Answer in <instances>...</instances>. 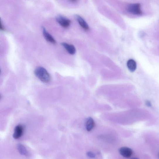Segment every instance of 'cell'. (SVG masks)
<instances>
[{
  "mask_svg": "<svg viewBox=\"0 0 159 159\" xmlns=\"http://www.w3.org/2000/svg\"><path fill=\"white\" fill-rule=\"evenodd\" d=\"M120 154L125 158H130L133 153L132 150L131 148L126 147H121L119 149Z\"/></svg>",
  "mask_w": 159,
  "mask_h": 159,
  "instance_id": "5",
  "label": "cell"
},
{
  "mask_svg": "<svg viewBox=\"0 0 159 159\" xmlns=\"http://www.w3.org/2000/svg\"><path fill=\"white\" fill-rule=\"evenodd\" d=\"M56 20L61 26L64 28H67L69 26L71 20L61 15H58L56 18Z\"/></svg>",
  "mask_w": 159,
  "mask_h": 159,
  "instance_id": "3",
  "label": "cell"
},
{
  "mask_svg": "<svg viewBox=\"0 0 159 159\" xmlns=\"http://www.w3.org/2000/svg\"><path fill=\"white\" fill-rule=\"evenodd\" d=\"M75 18L82 28L86 31H88L89 30L88 24L83 18L77 15H75Z\"/></svg>",
  "mask_w": 159,
  "mask_h": 159,
  "instance_id": "7",
  "label": "cell"
},
{
  "mask_svg": "<svg viewBox=\"0 0 159 159\" xmlns=\"http://www.w3.org/2000/svg\"><path fill=\"white\" fill-rule=\"evenodd\" d=\"M61 45L68 51V53L70 54L73 55L75 54L76 49L73 45H70L65 42L61 43Z\"/></svg>",
  "mask_w": 159,
  "mask_h": 159,
  "instance_id": "9",
  "label": "cell"
},
{
  "mask_svg": "<svg viewBox=\"0 0 159 159\" xmlns=\"http://www.w3.org/2000/svg\"><path fill=\"white\" fill-rule=\"evenodd\" d=\"M128 11L131 14L136 15H141L142 13L141 5L139 3L130 5L128 8Z\"/></svg>",
  "mask_w": 159,
  "mask_h": 159,
  "instance_id": "2",
  "label": "cell"
},
{
  "mask_svg": "<svg viewBox=\"0 0 159 159\" xmlns=\"http://www.w3.org/2000/svg\"><path fill=\"white\" fill-rule=\"evenodd\" d=\"M35 75L41 81L45 83H48L51 79L50 76L47 71L42 67L39 66L35 69Z\"/></svg>",
  "mask_w": 159,
  "mask_h": 159,
  "instance_id": "1",
  "label": "cell"
},
{
  "mask_svg": "<svg viewBox=\"0 0 159 159\" xmlns=\"http://www.w3.org/2000/svg\"><path fill=\"white\" fill-rule=\"evenodd\" d=\"M131 159H139L138 158L136 157H134L131 158Z\"/></svg>",
  "mask_w": 159,
  "mask_h": 159,
  "instance_id": "14",
  "label": "cell"
},
{
  "mask_svg": "<svg viewBox=\"0 0 159 159\" xmlns=\"http://www.w3.org/2000/svg\"><path fill=\"white\" fill-rule=\"evenodd\" d=\"M24 128L23 125L19 124L15 128L13 135V138L15 139H18L23 134Z\"/></svg>",
  "mask_w": 159,
  "mask_h": 159,
  "instance_id": "4",
  "label": "cell"
},
{
  "mask_svg": "<svg viewBox=\"0 0 159 159\" xmlns=\"http://www.w3.org/2000/svg\"><path fill=\"white\" fill-rule=\"evenodd\" d=\"M42 28L43 35L46 40L49 42L55 44L56 43V41L52 36L47 31L44 27L42 26Z\"/></svg>",
  "mask_w": 159,
  "mask_h": 159,
  "instance_id": "6",
  "label": "cell"
},
{
  "mask_svg": "<svg viewBox=\"0 0 159 159\" xmlns=\"http://www.w3.org/2000/svg\"><path fill=\"white\" fill-rule=\"evenodd\" d=\"M95 126L94 121L91 117H89L87 119L86 121V128L87 131H90L93 130Z\"/></svg>",
  "mask_w": 159,
  "mask_h": 159,
  "instance_id": "8",
  "label": "cell"
},
{
  "mask_svg": "<svg viewBox=\"0 0 159 159\" xmlns=\"http://www.w3.org/2000/svg\"><path fill=\"white\" fill-rule=\"evenodd\" d=\"M127 65L128 68L131 72H134L136 69L137 64L134 60L130 59L128 60Z\"/></svg>",
  "mask_w": 159,
  "mask_h": 159,
  "instance_id": "11",
  "label": "cell"
},
{
  "mask_svg": "<svg viewBox=\"0 0 159 159\" xmlns=\"http://www.w3.org/2000/svg\"><path fill=\"white\" fill-rule=\"evenodd\" d=\"M87 155L88 156L91 158H94L95 157V154L90 151H88L86 153Z\"/></svg>",
  "mask_w": 159,
  "mask_h": 159,
  "instance_id": "12",
  "label": "cell"
},
{
  "mask_svg": "<svg viewBox=\"0 0 159 159\" xmlns=\"http://www.w3.org/2000/svg\"><path fill=\"white\" fill-rule=\"evenodd\" d=\"M1 28V30L2 31H5L6 30H5L6 29H5L4 25L2 24L1 20V28Z\"/></svg>",
  "mask_w": 159,
  "mask_h": 159,
  "instance_id": "13",
  "label": "cell"
},
{
  "mask_svg": "<svg viewBox=\"0 0 159 159\" xmlns=\"http://www.w3.org/2000/svg\"><path fill=\"white\" fill-rule=\"evenodd\" d=\"M18 151L20 154L25 156L28 157L30 156V153L28 151L26 148L23 145L19 144L17 146Z\"/></svg>",
  "mask_w": 159,
  "mask_h": 159,
  "instance_id": "10",
  "label": "cell"
}]
</instances>
